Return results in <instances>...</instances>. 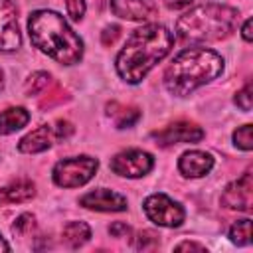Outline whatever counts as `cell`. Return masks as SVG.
Returning <instances> with one entry per match:
<instances>
[{"mask_svg": "<svg viewBox=\"0 0 253 253\" xmlns=\"http://www.w3.org/2000/svg\"><path fill=\"white\" fill-rule=\"evenodd\" d=\"M172 45L174 36L166 26L144 24L136 28L117 55L115 67L119 77L130 85L140 83L148 71L170 53Z\"/></svg>", "mask_w": 253, "mask_h": 253, "instance_id": "1", "label": "cell"}, {"mask_svg": "<svg viewBox=\"0 0 253 253\" xmlns=\"http://www.w3.org/2000/svg\"><path fill=\"white\" fill-rule=\"evenodd\" d=\"M32 43L61 65H75L83 57V40L53 10H36L28 18Z\"/></svg>", "mask_w": 253, "mask_h": 253, "instance_id": "2", "label": "cell"}, {"mask_svg": "<svg viewBox=\"0 0 253 253\" xmlns=\"http://www.w3.org/2000/svg\"><path fill=\"white\" fill-rule=\"evenodd\" d=\"M223 71V57L210 47L182 49L164 71V85L168 93L186 97L198 87L211 83Z\"/></svg>", "mask_w": 253, "mask_h": 253, "instance_id": "3", "label": "cell"}, {"mask_svg": "<svg viewBox=\"0 0 253 253\" xmlns=\"http://www.w3.org/2000/svg\"><path fill=\"white\" fill-rule=\"evenodd\" d=\"M239 12L227 4H200L182 14L176 22V34L184 42L192 43H210L219 42L231 36L237 28Z\"/></svg>", "mask_w": 253, "mask_h": 253, "instance_id": "4", "label": "cell"}, {"mask_svg": "<svg viewBox=\"0 0 253 253\" xmlns=\"http://www.w3.org/2000/svg\"><path fill=\"white\" fill-rule=\"evenodd\" d=\"M99 162L91 156H71L63 158L53 166V182L59 188H79L85 186L97 172Z\"/></svg>", "mask_w": 253, "mask_h": 253, "instance_id": "5", "label": "cell"}, {"mask_svg": "<svg viewBox=\"0 0 253 253\" xmlns=\"http://www.w3.org/2000/svg\"><path fill=\"white\" fill-rule=\"evenodd\" d=\"M71 132H73V125L67 121H55L53 125H42L36 130L28 132L18 142V150L26 154H38V152L47 150L55 140L69 138Z\"/></svg>", "mask_w": 253, "mask_h": 253, "instance_id": "6", "label": "cell"}, {"mask_svg": "<svg viewBox=\"0 0 253 253\" xmlns=\"http://www.w3.org/2000/svg\"><path fill=\"white\" fill-rule=\"evenodd\" d=\"M142 208H144L146 217L160 227H180L186 217L184 208L178 202H174L172 198H168L166 194L148 196L144 200Z\"/></svg>", "mask_w": 253, "mask_h": 253, "instance_id": "7", "label": "cell"}, {"mask_svg": "<svg viewBox=\"0 0 253 253\" xmlns=\"http://www.w3.org/2000/svg\"><path fill=\"white\" fill-rule=\"evenodd\" d=\"M154 168V158L146 150L128 148L111 158V170L123 178H142Z\"/></svg>", "mask_w": 253, "mask_h": 253, "instance_id": "8", "label": "cell"}, {"mask_svg": "<svg viewBox=\"0 0 253 253\" xmlns=\"http://www.w3.org/2000/svg\"><path fill=\"white\" fill-rule=\"evenodd\" d=\"M22 45L18 8L12 0H0V51H16Z\"/></svg>", "mask_w": 253, "mask_h": 253, "instance_id": "9", "label": "cell"}, {"mask_svg": "<svg viewBox=\"0 0 253 253\" xmlns=\"http://www.w3.org/2000/svg\"><path fill=\"white\" fill-rule=\"evenodd\" d=\"M251 192H253V176L247 170L241 178L233 180L221 194V206L237 211H251Z\"/></svg>", "mask_w": 253, "mask_h": 253, "instance_id": "10", "label": "cell"}, {"mask_svg": "<svg viewBox=\"0 0 253 253\" xmlns=\"http://www.w3.org/2000/svg\"><path fill=\"white\" fill-rule=\"evenodd\" d=\"M152 138L160 146H172V144H182V142H198L204 138V130L194 125V123H172L160 130L152 132Z\"/></svg>", "mask_w": 253, "mask_h": 253, "instance_id": "11", "label": "cell"}, {"mask_svg": "<svg viewBox=\"0 0 253 253\" xmlns=\"http://www.w3.org/2000/svg\"><path fill=\"white\" fill-rule=\"evenodd\" d=\"M79 204L95 211H125L126 210V198L109 188H97L93 192L83 194L79 198Z\"/></svg>", "mask_w": 253, "mask_h": 253, "instance_id": "12", "label": "cell"}, {"mask_svg": "<svg viewBox=\"0 0 253 253\" xmlns=\"http://www.w3.org/2000/svg\"><path fill=\"white\" fill-rule=\"evenodd\" d=\"M213 168V156L204 150H188L178 160V170L184 178H202Z\"/></svg>", "mask_w": 253, "mask_h": 253, "instance_id": "13", "label": "cell"}, {"mask_svg": "<svg viewBox=\"0 0 253 253\" xmlns=\"http://www.w3.org/2000/svg\"><path fill=\"white\" fill-rule=\"evenodd\" d=\"M111 10L115 16L130 22H144L156 12L150 0H111Z\"/></svg>", "mask_w": 253, "mask_h": 253, "instance_id": "14", "label": "cell"}, {"mask_svg": "<svg viewBox=\"0 0 253 253\" xmlns=\"http://www.w3.org/2000/svg\"><path fill=\"white\" fill-rule=\"evenodd\" d=\"M36 196V184L32 180H16L4 188H0V206L8 204H24Z\"/></svg>", "mask_w": 253, "mask_h": 253, "instance_id": "15", "label": "cell"}, {"mask_svg": "<svg viewBox=\"0 0 253 253\" xmlns=\"http://www.w3.org/2000/svg\"><path fill=\"white\" fill-rule=\"evenodd\" d=\"M30 121V113L24 107H8L0 113V134H12L26 126Z\"/></svg>", "mask_w": 253, "mask_h": 253, "instance_id": "16", "label": "cell"}, {"mask_svg": "<svg viewBox=\"0 0 253 253\" xmlns=\"http://www.w3.org/2000/svg\"><path fill=\"white\" fill-rule=\"evenodd\" d=\"M89 237H91V227L85 221H67L61 229V239L71 249L85 245L89 241Z\"/></svg>", "mask_w": 253, "mask_h": 253, "instance_id": "17", "label": "cell"}, {"mask_svg": "<svg viewBox=\"0 0 253 253\" xmlns=\"http://www.w3.org/2000/svg\"><path fill=\"white\" fill-rule=\"evenodd\" d=\"M107 115L113 117L117 128H128L140 119V111L136 107H125L119 103H109L107 105Z\"/></svg>", "mask_w": 253, "mask_h": 253, "instance_id": "18", "label": "cell"}, {"mask_svg": "<svg viewBox=\"0 0 253 253\" xmlns=\"http://www.w3.org/2000/svg\"><path fill=\"white\" fill-rule=\"evenodd\" d=\"M229 239L235 245H249L251 243V219H239L229 227Z\"/></svg>", "mask_w": 253, "mask_h": 253, "instance_id": "19", "label": "cell"}, {"mask_svg": "<svg viewBox=\"0 0 253 253\" xmlns=\"http://www.w3.org/2000/svg\"><path fill=\"white\" fill-rule=\"evenodd\" d=\"M51 83V75L49 73H45V71H36V73H32L30 77H28V81H26V85H24V91H26V95H40L47 85Z\"/></svg>", "mask_w": 253, "mask_h": 253, "instance_id": "20", "label": "cell"}, {"mask_svg": "<svg viewBox=\"0 0 253 253\" xmlns=\"http://www.w3.org/2000/svg\"><path fill=\"white\" fill-rule=\"evenodd\" d=\"M36 231V217L32 213H22L12 223V233L18 237H28Z\"/></svg>", "mask_w": 253, "mask_h": 253, "instance_id": "21", "label": "cell"}, {"mask_svg": "<svg viewBox=\"0 0 253 253\" xmlns=\"http://www.w3.org/2000/svg\"><path fill=\"white\" fill-rule=\"evenodd\" d=\"M233 142L237 148L241 150H251L253 148V136H251V125H243V126H237L233 130Z\"/></svg>", "mask_w": 253, "mask_h": 253, "instance_id": "22", "label": "cell"}, {"mask_svg": "<svg viewBox=\"0 0 253 253\" xmlns=\"http://www.w3.org/2000/svg\"><path fill=\"white\" fill-rule=\"evenodd\" d=\"M158 245V235L154 231H140L136 241H134V247L136 249H142V251H148V249H154Z\"/></svg>", "mask_w": 253, "mask_h": 253, "instance_id": "23", "label": "cell"}, {"mask_svg": "<svg viewBox=\"0 0 253 253\" xmlns=\"http://www.w3.org/2000/svg\"><path fill=\"white\" fill-rule=\"evenodd\" d=\"M235 105L241 109V111H245V113H249L251 111V83H245L243 85V89H239L237 93H235Z\"/></svg>", "mask_w": 253, "mask_h": 253, "instance_id": "24", "label": "cell"}, {"mask_svg": "<svg viewBox=\"0 0 253 253\" xmlns=\"http://www.w3.org/2000/svg\"><path fill=\"white\" fill-rule=\"evenodd\" d=\"M65 10L73 22H79L85 16V0H65Z\"/></svg>", "mask_w": 253, "mask_h": 253, "instance_id": "25", "label": "cell"}, {"mask_svg": "<svg viewBox=\"0 0 253 253\" xmlns=\"http://www.w3.org/2000/svg\"><path fill=\"white\" fill-rule=\"evenodd\" d=\"M109 233L113 237H128L130 235V227L125 221H115L109 225Z\"/></svg>", "mask_w": 253, "mask_h": 253, "instance_id": "26", "label": "cell"}, {"mask_svg": "<svg viewBox=\"0 0 253 253\" xmlns=\"http://www.w3.org/2000/svg\"><path fill=\"white\" fill-rule=\"evenodd\" d=\"M63 95H65V93H63L61 89H55L53 93H49V99H45V101H42V103H40V107H43V109H45V107H51L53 103H61L63 99H67V97H63Z\"/></svg>", "mask_w": 253, "mask_h": 253, "instance_id": "27", "label": "cell"}, {"mask_svg": "<svg viewBox=\"0 0 253 253\" xmlns=\"http://www.w3.org/2000/svg\"><path fill=\"white\" fill-rule=\"evenodd\" d=\"M119 32H121V28H119V26H109V28H105V32H103V43H105V45L113 43V42L117 40Z\"/></svg>", "mask_w": 253, "mask_h": 253, "instance_id": "28", "label": "cell"}, {"mask_svg": "<svg viewBox=\"0 0 253 253\" xmlns=\"http://www.w3.org/2000/svg\"><path fill=\"white\" fill-rule=\"evenodd\" d=\"M174 249H176V251H206L204 245L194 243V241H182V243H178Z\"/></svg>", "mask_w": 253, "mask_h": 253, "instance_id": "29", "label": "cell"}, {"mask_svg": "<svg viewBox=\"0 0 253 253\" xmlns=\"http://www.w3.org/2000/svg\"><path fill=\"white\" fill-rule=\"evenodd\" d=\"M194 0H164V4L170 8V10H182L186 6H190Z\"/></svg>", "mask_w": 253, "mask_h": 253, "instance_id": "30", "label": "cell"}, {"mask_svg": "<svg viewBox=\"0 0 253 253\" xmlns=\"http://www.w3.org/2000/svg\"><path fill=\"white\" fill-rule=\"evenodd\" d=\"M241 36H243L245 42H251V40H253V34H251V18L245 20V24H243V28H241Z\"/></svg>", "mask_w": 253, "mask_h": 253, "instance_id": "31", "label": "cell"}, {"mask_svg": "<svg viewBox=\"0 0 253 253\" xmlns=\"http://www.w3.org/2000/svg\"><path fill=\"white\" fill-rule=\"evenodd\" d=\"M6 251H10V245H8V241L0 235V253H6Z\"/></svg>", "mask_w": 253, "mask_h": 253, "instance_id": "32", "label": "cell"}, {"mask_svg": "<svg viewBox=\"0 0 253 253\" xmlns=\"http://www.w3.org/2000/svg\"><path fill=\"white\" fill-rule=\"evenodd\" d=\"M2 87H4V71L0 69V89H2Z\"/></svg>", "mask_w": 253, "mask_h": 253, "instance_id": "33", "label": "cell"}]
</instances>
